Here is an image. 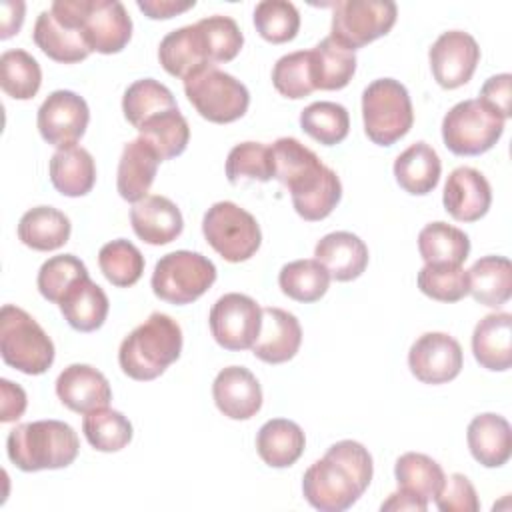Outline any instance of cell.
Segmentation results:
<instances>
[{
  "instance_id": "8",
  "label": "cell",
  "mask_w": 512,
  "mask_h": 512,
  "mask_svg": "<svg viewBox=\"0 0 512 512\" xmlns=\"http://www.w3.org/2000/svg\"><path fill=\"white\" fill-rule=\"evenodd\" d=\"M504 132V118L484 102L462 100L442 120L444 146L456 156H478L488 152Z\"/></svg>"
},
{
  "instance_id": "44",
  "label": "cell",
  "mask_w": 512,
  "mask_h": 512,
  "mask_svg": "<svg viewBox=\"0 0 512 512\" xmlns=\"http://www.w3.org/2000/svg\"><path fill=\"white\" fill-rule=\"evenodd\" d=\"M272 84L278 94L292 100L310 96L316 90L310 50H298L278 58L272 68Z\"/></svg>"
},
{
  "instance_id": "13",
  "label": "cell",
  "mask_w": 512,
  "mask_h": 512,
  "mask_svg": "<svg viewBox=\"0 0 512 512\" xmlns=\"http://www.w3.org/2000/svg\"><path fill=\"white\" fill-rule=\"evenodd\" d=\"M214 340L232 352L248 350L256 342L262 324V308L246 294L220 296L208 316Z\"/></svg>"
},
{
  "instance_id": "7",
  "label": "cell",
  "mask_w": 512,
  "mask_h": 512,
  "mask_svg": "<svg viewBox=\"0 0 512 512\" xmlns=\"http://www.w3.org/2000/svg\"><path fill=\"white\" fill-rule=\"evenodd\" d=\"M184 94L196 112L214 124L242 118L250 104L248 88L232 74L206 66L184 80Z\"/></svg>"
},
{
  "instance_id": "4",
  "label": "cell",
  "mask_w": 512,
  "mask_h": 512,
  "mask_svg": "<svg viewBox=\"0 0 512 512\" xmlns=\"http://www.w3.org/2000/svg\"><path fill=\"white\" fill-rule=\"evenodd\" d=\"M10 462L22 472L56 470L70 466L80 450L74 428L62 420L18 424L6 440Z\"/></svg>"
},
{
  "instance_id": "16",
  "label": "cell",
  "mask_w": 512,
  "mask_h": 512,
  "mask_svg": "<svg viewBox=\"0 0 512 512\" xmlns=\"http://www.w3.org/2000/svg\"><path fill=\"white\" fill-rule=\"evenodd\" d=\"M464 364L462 348L446 332L422 334L408 352V368L424 384H446L454 380Z\"/></svg>"
},
{
  "instance_id": "28",
  "label": "cell",
  "mask_w": 512,
  "mask_h": 512,
  "mask_svg": "<svg viewBox=\"0 0 512 512\" xmlns=\"http://www.w3.org/2000/svg\"><path fill=\"white\" fill-rule=\"evenodd\" d=\"M60 312L64 320L78 332L98 330L108 316V296L106 292L90 280V276L78 278L62 296Z\"/></svg>"
},
{
  "instance_id": "46",
  "label": "cell",
  "mask_w": 512,
  "mask_h": 512,
  "mask_svg": "<svg viewBox=\"0 0 512 512\" xmlns=\"http://www.w3.org/2000/svg\"><path fill=\"white\" fill-rule=\"evenodd\" d=\"M226 178L230 184H238L244 178L268 182L274 178L272 150L262 142L236 144L226 158Z\"/></svg>"
},
{
  "instance_id": "14",
  "label": "cell",
  "mask_w": 512,
  "mask_h": 512,
  "mask_svg": "<svg viewBox=\"0 0 512 512\" xmlns=\"http://www.w3.org/2000/svg\"><path fill=\"white\" fill-rule=\"evenodd\" d=\"M88 122V104L72 90H56L48 94L36 116L40 136L58 150L74 146L84 136Z\"/></svg>"
},
{
  "instance_id": "25",
  "label": "cell",
  "mask_w": 512,
  "mask_h": 512,
  "mask_svg": "<svg viewBox=\"0 0 512 512\" xmlns=\"http://www.w3.org/2000/svg\"><path fill=\"white\" fill-rule=\"evenodd\" d=\"M472 352L482 368L508 370L512 366V314L494 312L484 316L474 326Z\"/></svg>"
},
{
  "instance_id": "18",
  "label": "cell",
  "mask_w": 512,
  "mask_h": 512,
  "mask_svg": "<svg viewBox=\"0 0 512 512\" xmlns=\"http://www.w3.org/2000/svg\"><path fill=\"white\" fill-rule=\"evenodd\" d=\"M442 202L454 220L476 222L486 216L492 204V190L482 172L470 166H460L450 172Z\"/></svg>"
},
{
  "instance_id": "9",
  "label": "cell",
  "mask_w": 512,
  "mask_h": 512,
  "mask_svg": "<svg viewBox=\"0 0 512 512\" xmlns=\"http://www.w3.org/2000/svg\"><path fill=\"white\" fill-rule=\"evenodd\" d=\"M216 280V266L200 252L176 250L162 256L152 272V292L168 304L198 300Z\"/></svg>"
},
{
  "instance_id": "17",
  "label": "cell",
  "mask_w": 512,
  "mask_h": 512,
  "mask_svg": "<svg viewBox=\"0 0 512 512\" xmlns=\"http://www.w3.org/2000/svg\"><path fill=\"white\" fill-rule=\"evenodd\" d=\"M428 58L434 80L442 88L454 90L472 78L480 60V48L468 32L448 30L436 38Z\"/></svg>"
},
{
  "instance_id": "53",
  "label": "cell",
  "mask_w": 512,
  "mask_h": 512,
  "mask_svg": "<svg viewBox=\"0 0 512 512\" xmlns=\"http://www.w3.org/2000/svg\"><path fill=\"white\" fill-rule=\"evenodd\" d=\"M194 0L188 2H176V0H138L136 6L152 20H166L176 14H182L190 8H194Z\"/></svg>"
},
{
  "instance_id": "41",
  "label": "cell",
  "mask_w": 512,
  "mask_h": 512,
  "mask_svg": "<svg viewBox=\"0 0 512 512\" xmlns=\"http://www.w3.org/2000/svg\"><path fill=\"white\" fill-rule=\"evenodd\" d=\"M42 84V70L26 50H6L0 56V86L14 100H30Z\"/></svg>"
},
{
  "instance_id": "40",
  "label": "cell",
  "mask_w": 512,
  "mask_h": 512,
  "mask_svg": "<svg viewBox=\"0 0 512 512\" xmlns=\"http://www.w3.org/2000/svg\"><path fill=\"white\" fill-rule=\"evenodd\" d=\"M82 432L88 444L98 452H118L126 448L132 440L130 420L108 406L84 414Z\"/></svg>"
},
{
  "instance_id": "15",
  "label": "cell",
  "mask_w": 512,
  "mask_h": 512,
  "mask_svg": "<svg viewBox=\"0 0 512 512\" xmlns=\"http://www.w3.org/2000/svg\"><path fill=\"white\" fill-rule=\"evenodd\" d=\"M78 14L92 52L116 54L132 38V20L118 0H78Z\"/></svg>"
},
{
  "instance_id": "6",
  "label": "cell",
  "mask_w": 512,
  "mask_h": 512,
  "mask_svg": "<svg viewBox=\"0 0 512 512\" xmlns=\"http://www.w3.org/2000/svg\"><path fill=\"white\" fill-rule=\"evenodd\" d=\"M362 120L366 136L378 146H392L414 124L412 102L404 84L378 78L362 92Z\"/></svg>"
},
{
  "instance_id": "42",
  "label": "cell",
  "mask_w": 512,
  "mask_h": 512,
  "mask_svg": "<svg viewBox=\"0 0 512 512\" xmlns=\"http://www.w3.org/2000/svg\"><path fill=\"white\" fill-rule=\"evenodd\" d=\"M302 130L324 146L340 144L350 130V116L342 104L336 102H312L300 112Z\"/></svg>"
},
{
  "instance_id": "2",
  "label": "cell",
  "mask_w": 512,
  "mask_h": 512,
  "mask_svg": "<svg viewBox=\"0 0 512 512\" xmlns=\"http://www.w3.org/2000/svg\"><path fill=\"white\" fill-rule=\"evenodd\" d=\"M372 456L356 440H340L328 448L302 476V492L320 512L348 510L370 486Z\"/></svg>"
},
{
  "instance_id": "47",
  "label": "cell",
  "mask_w": 512,
  "mask_h": 512,
  "mask_svg": "<svg viewBox=\"0 0 512 512\" xmlns=\"http://www.w3.org/2000/svg\"><path fill=\"white\" fill-rule=\"evenodd\" d=\"M418 288L432 300L458 302L468 294V270L458 264H424Z\"/></svg>"
},
{
  "instance_id": "32",
  "label": "cell",
  "mask_w": 512,
  "mask_h": 512,
  "mask_svg": "<svg viewBox=\"0 0 512 512\" xmlns=\"http://www.w3.org/2000/svg\"><path fill=\"white\" fill-rule=\"evenodd\" d=\"M70 232L72 224L68 216L52 206L30 208L18 222L20 242L38 252L62 248L70 240Z\"/></svg>"
},
{
  "instance_id": "54",
  "label": "cell",
  "mask_w": 512,
  "mask_h": 512,
  "mask_svg": "<svg viewBox=\"0 0 512 512\" xmlns=\"http://www.w3.org/2000/svg\"><path fill=\"white\" fill-rule=\"evenodd\" d=\"M2 10H4V16H2L0 38L6 40L14 36L24 22V2H4Z\"/></svg>"
},
{
  "instance_id": "50",
  "label": "cell",
  "mask_w": 512,
  "mask_h": 512,
  "mask_svg": "<svg viewBox=\"0 0 512 512\" xmlns=\"http://www.w3.org/2000/svg\"><path fill=\"white\" fill-rule=\"evenodd\" d=\"M434 502L442 512H476L480 508L472 482L458 472L444 478L440 490L434 496Z\"/></svg>"
},
{
  "instance_id": "26",
  "label": "cell",
  "mask_w": 512,
  "mask_h": 512,
  "mask_svg": "<svg viewBox=\"0 0 512 512\" xmlns=\"http://www.w3.org/2000/svg\"><path fill=\"white\" fill-rule=\"evenodd\" d=\"M470 454L486 468L504 466L512 454V430L500 414H478L466 430Z\"/></svg>"
},
{
  "instance_id": "27",
  "label": "cell",
  "mask_w": 512,
  "mask_h": 512,
  "mask_svg": "<svg viewBox=\"0 0 512 512\" xmlns=\"http://www.w3.org/2000/svg\"><path fill=\"white\" fill-rule=\"evenodd\" d=\"M160 162L162 160L158 158V154L140 136L136 140H130L124 146L118 162V174H116L118 194L132 204L146 198L156 178V170Z\"/></svg>"
},
{
  "instance_id": "49",
  "label": "cell",
  "mask_w": 512,
  "mask_h": 512,
  "mask_svg": "<svg viewBox=\"0 0 512 512\" xmlns=\"http://www.w3.org/2000/svg\"><path fill=\"white\" fill-rule=\"evenodd\" d=\"M84 276H88V268L84 266V262L80 258H76L74 254H60V256L48 258L40 266L36 284H38L40 294L46 300L60 304L66 290L78 278H84Z\"/></svg>"
},
{
  "instance_id": "11",
  "label": "cell",
  "mask_w": 512,
  "mask_h": 512,
  "mask_svg": "<svg viewBox=\"0 0 512 512\" xmlns=\"http://www.w3.org/2000/svg\"><path fill=\"white\" fill-rule=\"evenodd\" d=\"M32 36L48 58L62 64L80 62L92 52L80 24L78 0L52 2L50 10L38 14Z\"/></svg>"
},
{
  "instance_id": "21",
  "label": "cell",
  "mask_w": 512,
  "mask_h": 512,
  "mask_svg": "<svg viewBox=\"0 0 512 512\" xmlns=\"http://www.w3.org/2000/svg\"><path fill=\"white\" fill-rule=\"evenodd\" d=\"M212 396L218 410L232 420H248L262 408L260 382L244 366L220 370L212 384Z\"/></svg>"
},
{
  "instance_id": "31",
  "label": "cell",
  "mask_w": 512,
  "mask_h": 512,
  "mask_svg": "<svg viewBox=\"0 0 512 512\" xmlns=\"http://www.w3.org/2000/svg\"><path fill=\"white\" fill-rule=\"evenodd\" d=\"M442 172L440 158L426 142H414L394 160V176L402 190L424 196L438 186Z\"/></svg>"
},
{
  "instance_id": "29",
  "label": "cell",
  "mask_w": 512,
  "mask_h": 512,
  "mask_svg": "<svg viewBox=\"0 0 512 512\" xmlns=\"http://www.w3.org/2000/svg\"><path fill=\"white\" fill-rule=\"evenodd\" d=\"M50 182L70 198L86 196L96 182V164L92 154L82 146L60 148L50 158Z\"/></svg>"
},
{
  "instance_id": "34",
  "label": "cell",
  "mask_w": 512,
  "mask_h": 512,
  "mask_svg": "<svg viewBox=\"0 0 512 512\" xmlns=\"http://www.w3.org/2000/svg\"><path fill=\"white\" fill-rule=\"evenodd\" d=\"M312 74L316 90H340L356 72V54L332 36L320 40L312 50Z\"/></svg>"
},
{
  "instance_id": "3",
  "label": "cell",
  "mask_w": 512,
  "mask_h": 512,
  "mask_svg": "<svg viewBox=\"0 0 512 512\" xmlns=\"http://www.w3.org/2000/svg\"><path fill=\"white\" fill-rule=\"evenodd\" d=\"M182 328L168 314L152 312L120 344L118 362L126 376L148 382L180 358Z\"/></svg>"
},
{
  "instance_id": "19",
  "label": "cell",
  "mask_w": 512,
  "mask_h": 512,
  "mask_svg": "<svg viewBox=\"0 0 512 512\" xmlns=\"http://www.w3.org/2000/svg\"><path fill=\"white\" fill-rule=\"evenodd\" d=\"M302 344V328L294 314L268 306L262 308V324L252 352L266 364H282L296 356Z\"/></svg>"
},
{
  "instance_id": "51",
  "label": "cell",
  "mask_w": 512,
  "mask_h": 512,
  "mask_svg": "<svg viewBox=\"0 0 512 512\" xmlns=\"http://www.w3.org/2000/svg\"><path fill=\"white\" fill-rule=\"evenodd\" d=\"M480 102H484L488 108H492L496 114H500L504 120L512 114V76L510 74H496L490 76L482 90H480Z\"/></svg>"
},
{
  "instance_id": "36",
  "label": "cell",
  "mask_w": 512,
  "mask_h": 512,
  "mask_svg": "<svg viewBox=\"0 0 512 512\" xmlns=\"http://www.w3.org/2000/svg\"><path fill=\"white\" fill-rule=\"evenodd\" d=\"M418 250L426 264L462 266L470 254L468 236L446 222H430L418 234Z\"/></svg>"
},
{
  "instance_id": "39",
  "label": "cell",
  "mask_w": 512,
  "mask_h": 512,
  "mask_svg": "<svg viewBox=\"0 0 512 512\" xmlns=\"http://www.w3.org/2000/svg\"><path fill=\"white\" fill-rule=\"evenodd\" d=\"M330 284V274L318 260H294L282 266L278 274L280 290L296 302H316L320 300Z\"/></svg>"
},
{
  "instance_id": "45",
  "label": "cell",
  "mask_w": 512,
  "mask_h": 512,
  "mask_svg": "<svg viewBox=\"0 0 512 512\" xmlns=\"http://www.w3.org/2000/svg\"><path fill=\"white\" fill-rule=\"evenodd\" d=\"M254 26L266 42L284 44L296 38L300 14L292 2L264 0L254 8Z\"/></svg>"
},
{
  "instance_id": "23",
  "label": "cell",
  "mask_w": 512,
  "mask_h": 512,
  "mask_svg": "<svg viewBox=\"0 0 512 512\" xmlns=\"http://www.w3.org/2000/svg\"><path fill=\"white\" fill-rule=\"evenodd\" d=\"M318 260L330 278L338 282L356 280L368 266V248L352 232H330L314 248Z\"/></svg>"
},
{
  "instance_id": "33",
  "label": "cell",
  "mask_w": 512,
  "mask_h": 512,
  "mask_svg": "<svg viewBox=\"0 0 512 512\" xmlns=\"http://www.w3.org/2000/svg\"><path fill=\"white\" fill-rule=\"evenodd\" d=\"M468 294L488 308H498L512 294V266L504 256H484L468 270Z\"/></svg>"
},
{
  "instance_id": "43",
  "label": "cell",
  "mask_w": 512,
  "mask_h": 512,
  "mask_svg": "<svg viewBox=\"0 0 512 512\" xmlns=\"http://www.w3.org/2000/svg\"><path fill=\"white\" fill-rule=\"evenodd\" d=\"M98 266L112 286L128 288L140 280L144 272V256L132 242L118 238L100 248Z\"/></svg>"
},
{
  "instance_id": "24",
  "label": "cell",
  "mask_w": 512,
  "mask_h": 512,
  "mask_svg": "<svg viewBox=\"0 0 512 512\" xmlns=\"http://www.w3.org/2000/svg\"><path fill=\"white\" fill-rule=\"evenodd\" d=\"M158 60L170 76L182 80L206 66H214L208 58L204 38L196 24L168 32L160 42Z\"/></svg>"
},
{
  "instance_id": "52",
  "label": "cell",
  "mask_w": 512,
  "mask_h": 512,
  "mask_svg": "<svg viewBox=\"0 0 512 512\" xmlns=\"http://www.w3.org/2000/svg\"><path fill=\"white\" fill-rule=\"evenodd\" d=\"M0 390H2L0 420L2 422L18 420L24 414V410H26V392L18 384H14V382H10L6 378L0 380Z\"/></svg>"
},
{
  "instance_id": "5",
  "label": "cell",
  "mask_w": 512,
  "mask_h": 512,
  "mask_svg": "<svg viewBox=\"0 0 512 512\" xmlns=\"http://www.w3.org/2000/svg\"><path fill=\"white\" fill-rule=\"evenodd\" d=\"M0 354L18 372L38 376L52 366L54 344L26 310L4 304L0 310Z\"/></svg>"
},
{
  "instance_id": "38",
  "label": "cell",
  "mask_w": 512,
  "mask_h": 512,
  "mask_svg": "<svg viewBox=\"0 0 512 512\" xmlns=\"http://www.w3.org/2000/svg\"><path fill=\"white\" fill-rule=\"evenodd\" d=\"M394 476L398 482V490H404L424 500L434 498L446 478L442 466L420 452L402 454L396 460Z\"/></svg>"
},
{
  "instance_id": "20",
  "label": "cell",
  "mask_w": 512,
  "mask_h": 512,
  "mask_svg": "<svg viewBox=\"0 0 512 512\" xmlns=\"http://www.w3.org/2000/svg\"><path fill=\"white\" fill-rule=\"evenodd\" d=\"M56 394L60 402L78 414L104 408L112 400L106 376L88 364H70L56 378Z\"/></svg>"
},
{
  "instance_id": "37",
  "label": "cell",
  "mask_w": 512,
  "mask_h": 512,
  "mask_svg": "<svg viewBox=\"0 0 512 512\" xmlns=\"http://www.w3.org/2000/svg\"><path fill=\"white\" fill-rule=\"evenodd\" d=\"M170 108H178L174 94L170 92V88H166L164 84H160L154 78H142L136 80L134 84H130L124 92L122 98V112L124 118L138 130L148 118L170 110Z\"/></svg>"
},
{
  "instance_id": "55",
  "label": "cell",
  "mask_w": 512,
  "mask_h": 512,
  "mask_svg": "<svg viewBox=\"0 0 512 512\" xmlns=\"http://www.w3.org/2000/svg\"><path fill=\"white\" fill-rule=\"evenodd\" d=\"M428 508V500L418 498L414 494H408L404 490H398L394 494H390V498L386 502H382L380 510H416V512H424Z\"/></svg>"
},
{
  "instance_id": "22",
  "label": "cell",
  "mask_w": 512,
  "mask_h": 512,
  "mask_svg": "<svg viewBox=\"0 0 512 512\" xmlns=\"http://www.w3.org/2000/svg\"><path fill=\"white\" fill-rule=\"evenodd\" d=\"M130 224L134 234L152 246L170 244L184 228L180 208L160 194H152L136 202L130 210Z\"/></svg>"
},
{
  "instance_id": "30",
  "label": "cell",
  "mask_w": 512,
  "mask_h": 512,
  "mask_svg": "<svg viewBox=\"0 0 512 512\" xmlns=\"http://www.w3.org/2000/svg\"><path fill=\"white\" fill-rule=\"evenodd\" d=\"M306 436L302 428L286 418H272L256 434V450L270 468H288L304 452Z\"/></svg>"
},
{
  "instance_id": "1",
  "label": "cell",
  "mask_w": 512,
  "mask_h": 512,
  "mask_svg": "<svg viewBox=\"0 0 512 512\" xmlns=\"http://www.w3.org/2000/svg\"><path fill=\"white\" fill-rule=\"evenodd\" d=\"M270 150L274 178L288 188L296 214L308 222L330 216L342 198L338 174L296 138H278Z\"/></svg>"
},
{
  "instance_id": "35",
  "label": "cell",
  "mask_w": 512,
  "mask_h": 512,
  "mask_svg": "<svg viewBox=\"0 0 512 512\" xmlns=\"http://www.w3.org/2000/svg\"><path fill=\"white\" fill-rule=\"evenodd\" d=\"M138 132L140 138L158 154L162 162L180 156L190 140L188 120L178 108H170L148 118L138 128Z\"/></svg>"
},
{
  "instance_id": "10",
  "label": "cell",
  "mask_w": 512,
  "mask_h": 512,
  "mask_svg": "<svg viewBox=\"0 0 512 512\" xmlns=\"http://www.w3.org/2000/svg\"><path fill=\"white\" fill-rule=\"evenodd\" d=\"M202 234L226 262L234 264L252 258L262 244L256 218L230 200L216 202L206 210Z\"/></svg>"
},
{
  "instance_id": "12",
  "label": "cell",
  "mask_w": 512,
  "mask_h": 512,
  "mask_svg": "<svg viewBox=\"0 0 512 512\" xmlns=\"http://www.w3.org/2000/svg\"><path fill=\"white\" fill-rule=\"evenodd\" d=\"M396 16L398 8L392 0H340L334 4L330 36L354 52L386 36Z\"/></svg>"
},
{
  "instance_id": "48",
  "label": "cell",
  "mask_w": 512,
  "mask_h": 512,
  "mask_svg": "<svg viewBox=\"0 0 512 512\" xmlns=\"http://www.w3.org/2000/svg\"><path fill=\"white\" fill-rule=\"evenodd\" d=\"M202 38H204V46L208 52L210 62H230L238 56L242 44H244V36L236 24V20H232L230 16H222V14H214L208 18H202L196 22Z\"/></svg>"
}]
</instances>
